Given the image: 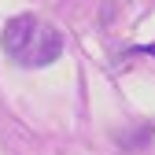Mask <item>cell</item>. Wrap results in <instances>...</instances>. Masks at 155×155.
I'll return each instance as SVG.
<instances>
[{
    "label": "cell",
    "mask_w": 155,
    "mask_h": 155,
    "mask_svg": "<svg viewBox=\"0 0 155 155\" xmlns=\"http://www.w3.org/2000/svg\"><path fill=\"white\" fill-rule=\"evenodd\" d=\"M0 48H4V55L11 63L30 67V70H41V67H52L63 55V33L55 30L52 22L22 11V15L8 18L4 33H0Z\"/></svg>",
    "instance_id": "cell-1"
}]
</instances>
